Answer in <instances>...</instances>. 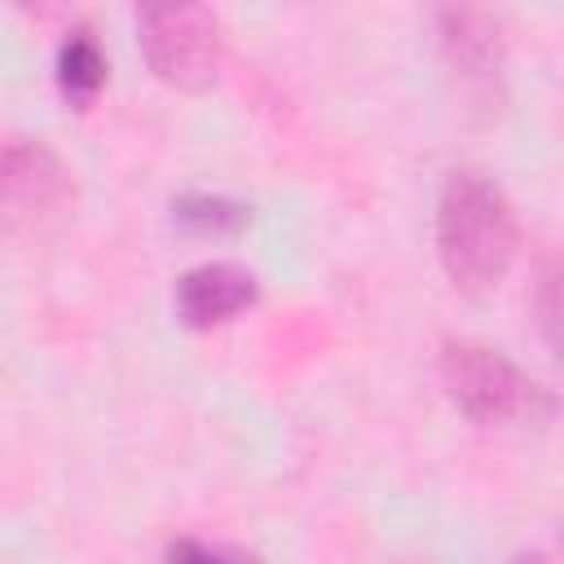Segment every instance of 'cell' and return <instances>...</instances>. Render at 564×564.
I'll return each instance as SVG.
<instances>
[{
    "label": "cell",
    "mask_w": 564,
    "mask_h": 564,
    "mask_svg": "<svg viewBox=\"0 0 564 564\" xmlns=\"http://www.w3.org/2000/svg\"><path fill=\"white\" fill-rule=\"evenodd\" d=\"M79 185L66 159L26 132L0 137V234L18 242H53L75 220Z\"/></svg>",
    "instance_id": "cell-3"
},
{
    "label": "cell",
    "mask_w": 564,
    "mask_h": 564,
    "mask_svg": "<svg viewBox=\"0 0 564 564\" xmlns=\"http://www.w3.org/2000/svg\"><path fill=\"white\" fill-rule=\"evenodd\" d=\"M172 304L189 330H212L260 304V278L234 260H207L176 278Z\"/></svg>",
    "instance_id": "cell-6"
},
{
    "label": "cell",
    "mask_w": 564,
    "mask_h": 564,
    "mask_svg": "<svg viewBox=\"0 0 564 564\" xmlns=\"http://www.w3.org/2000/svg\"><path fill=\"white\" fill-rule=\"evenodd\" d=\"M538 326H542L546 344L555 348V264H542V273H538Z\"/></svg>",
    "instance_id": "cell-10"
},
{
    "label": "cell",
    "mask_w": 564,
    "mask_h": 564,
    "mask_svg": "<svg viewBox=\"0 0 564 564\" xmlns=\"http://www.w3.org/2000/svg\"><path fill=\"white\" fill-rule=\"evenodd\" d=\"M137 44L150 75L176 93H207L220 75V13L212 4H145Z\"/></svg>",
    "instance_id": "cell-4"
},
{
    "label": "cell",
    "mask_w": 564,
    "mask_h": 564,
    "mask_svg": "<svg viewBox=\"0 0 564 564\" xmlns=\"http://www.w3.org/2000/svg\"><path fill=\"white\" fill-rule=\"evenodd\" d=\"M172 225L194 238H238L251 225V207L229 194H176L172 198Z\"/></svg>",
    "instance_id": "cell-8"
},
{
    "label": "cell",
    "mask_w": 564,
    "mask_h": 564,
    "mask_svg": "<svg viewBox=\"0 0 564 564\" xmlns=\"http://www.w3.org/2000/svg\"><path fill=\"white\" fill-rule=\"evenodd\" d=\"M520 247L511 198L485 172H449L436 198V256L463 295H489Z\"/></svg>",
    "instance_id": "cell-1"
},
{
    "label": "cell",
    "mask_w": 564,
    "mask_h": 564,
    "mask_svg": "<svg viewBox=\"0 0 564 564\" xmlns=\"http://www.w3.org/2000/svg\"><path fill=\"white\" fill-rule=\"evenodd\" d=\"M511 564H546V555H542V551H524V555H516Z\"/></svg>",
    "instance_id": "cell-11"
},
{
    "label": "cell",
    "mask_w": 564,
    "mask_h": 564,
    "mask_svg": "<svg viewBox=\"0 0 564 564\" xmlns=\"http://www.w3.org/2000/svg\"><path fill=\"white\" fill-rule=\"evenodd\" d=\"M163 564H264L256 551L229 546V542H207L194 533H181L163 546Z\"/></svg>",
    "instance_id": "cell-9"
},
{
    "label": "cell",
    "mask_w": 564,
    "mask_h": 564,
    "mask_svg": "<svg viewBox=\"0 0 564 564\" xmlns=\"http://www.w3.org/2000/svg\"><path fill=\"white\" fill-rule=\"evenodd\" d=\"M432 22H436L441 57L458 75L463 93H471L480 106L502 101V75H507L502 22L485 9H436Z\"/></svg>",
    "instance_id": "cell-5"
},
{
    "label": "cell",
    "mask_w": 564,
    "mask_h": 564,
    "mask_svg": "<svg viewBox=\"0 0 564 564\" xmlns=\"http://www.w3.org/2000/svg\"><path fill=\"white\" fill-rule=\"evenodd\" d=\"M441 383L454 410L480 427L498 423H551L555 397L538 379H529L502 348L480 339H445L441 344Z\"/></svg>",
    "instance_id": "cell-2"
},
{
    "label": "cell",
    "mask_w": 564,
    "mask_h": 564,
    "mask_svg": "<svg viewBox=\"0 0 564 564\" xmlns=\"http://www.w3.org/2000/svg\"><path fill=\"white\" fill-rule=\"evenodd\" d=\"M53 79L70 110H93V101L101 97V88L110 79V57L93 26H70L62 35V44L53 53Z\"/></svg>",
    "instance_id": "cell-7"
}]
</instances>
